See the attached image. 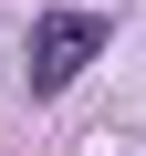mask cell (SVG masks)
<instances>
[{"mask_svg":"<svg viewBox=\"0 0 146 156\" xmlns=\"http://www.w3.org/2000/svg\"><path fill=\"white\" fill-rule=\"evenodd\" d=\"M104 42H115V21H94V11H42V21H31V52H21L31 94L52 104V94H63V83H73V73H84Z\"/></svg>","mask_w":146,"mask_h":156,"instance_id":"6da1fadb","label":"cell"}]
</instances>
